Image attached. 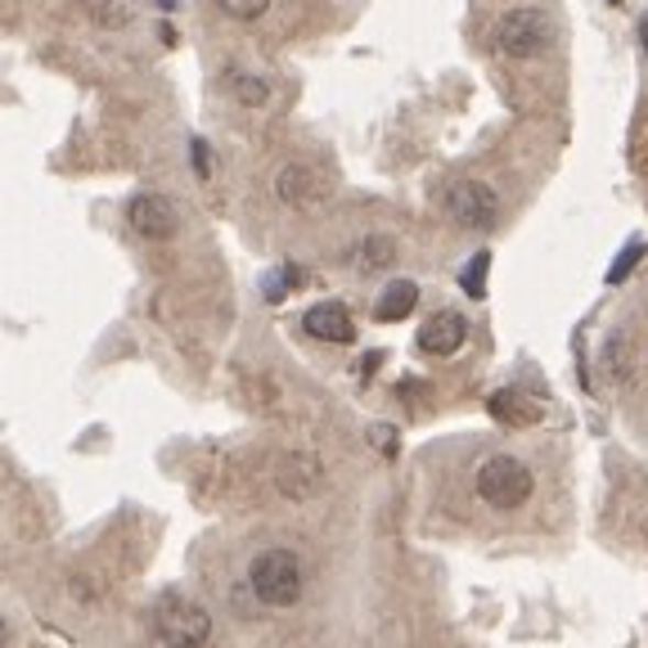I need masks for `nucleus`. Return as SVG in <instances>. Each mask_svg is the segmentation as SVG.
<instances>
[{
	"label": "nucleus",
	"mask_w": 648,
	"mask_h": 648,
	"mask_svg": "<svg viewBox=\"0 0 648 648\" xmlns=\"http://www.w3.org/2000/svg\"><path fill=\"white\" fill-rule=\"evenodd\" d=\"M248 585L266 608H293L303 600V559L293 550H262L248 563Z\"/></svg>",
	"instance_id": "nucleus-1"
},
{
	"label": "nucleus",
	"mask_w": 648,
	"mask_h": 648,
	"mask_svg": "<svg viewBox=\"0 0 648 648\" xmlns=\"http://www.w3.org/2000/svg\"><path fill=\"white\" fill-rule=\"evenodd\" d=\"M531 491H536V477L518 455H491L477 469V495L491 509H523L531 501Z\"/></svg>",
	"instance_id": "nucleus-2"
},
{
	"label": "nucleus",
	"mask_w": 648,
	"mask_h": 648,
	"mask_svg": "<svg viewBox=\"0 0 648 648\" xmlns=\"http://www.w3.org/2000/svg\"><path fill=\"white\" fill-rule=\"evenodd\" d=\"M550 41H554V23L536 6H518V10H505L495 19V45H501L509 59H536L550 50Z\"/></svg>",
	"instance_id": "nucleus-3"
},
{
	"label": "nucleus",
	"mask_w": 648,
	"mask_h": 648,
	"mask_svg": "<svg viewBox=\"0 0 648 648\" xmlns=\"http://www.w3.org/2000/svg\"><path fill=\"white\" fill-rule=\"evenodd\" d=\"M154 630L167 648H204L212 639V617L189 600H163L154 608Z\"/></svg>",
	"instance_id": "nucleus-4"
},
{
	"label": "nucleus",
	"mask_w": 648,
	"mask_h": 648,
	"mask_svg": "<svg viewBox=\"0 0 648 648\" xmlns=\"http://www.w3.org/2000/svg\"><path fill=\"white\" fill-rule=\"evenodd\" d=\"M446 217L464 230H491L495 217H501V204H495V189L482 185V180H455L446 189Z\"/></svg>",
	"instance_id": "nucleus-5"
},
{
	"label": "nucleus",
	"mask_w": 648,
	"mask_h": 648,
	"mask_svg": "<svg viewBox=\"0 0 648 648\" xmlns=\"http://www.w3.org/2000/svg\"><path fill=\"white\" fill-rule=\"evenodd\" d=\"M127 221L140 239H172L180 230V212L167 194H135L131 204H127Z\"/></svg>",
	"instance_id": "nucleus-6"
},
{
	"label": "nucleus",
	"mask_w": 648,
	"mask_h": 648,
	"mask_svg": "<svg viewBox=\"0 0 648 648\" xmlns=\"http://www.w3.org/2000/svg\"><path fill=\"white\" fill-rule=\"evenodd\" d=\"M275 194H279V204H288V208H316L320 198L329 194V180L307 163H288L275 176Z\"/></svg>",
	"instance_id": "nucleus-7"
},
{
	"label": "nucleus",
	"mask_w": 648,
	"mask_h": 648,
	"mask_svg": "<svg viewBox=\"0 0 648 648\" xmlns=\"http://www.w3.org/2000/svg\"><path fill=\"white\" fill-rule=\"evenodd\" d=\"M469 338V320L460 311H437L424 329H419V352L428 356H455Z\"/></svg>",
	"instance_id": "nucleus-8"
},
{
	"label": "nucleus",
	"mask_w": 648,
	"mask_h": 648,
	"mask_svg": "<svg viewBox=\"0 0 648 648\" xmlns=\"http://www.w3.org/2000/svg\"><path fill=\"white\" fill-rule=\"evenodd\" d=\"M303 329L320 342H352L356 338V320L342 303H316L307 316H303Z\"/></svg>",
	"instance_id": "nucleus-9"
},
{
	"label": "nucleus",
	"mask_w": 648,
	"mask_h": 648,
	"mask_svg": "<svg viewBox=\"0 0 648 648\" xmlns=\"http://www.w3.org/2000/svg\"><path fill=\"white\" fill-rule=\"evenodd\" d=\"M275 482L288 501H307V495H316V486H320V464L311 455H288V460H279Z\"/></svg>",
	"instance_id": "nucleus-10"
},
{
	"label": "nucleus",
	"mask_w": 648,
	"mask_h": 648,
	"mask_svg": "<svg viewBox=\"0 0 648 648\" xmlns=\"http://www.w3.org/2000/svg\"><path fill=\"white\" fill-rule=\"evenodd\" d=\"M415 307H419V284H415V279H392V284L378 293V303H374V320L396 325V320H406Z\"/></svg>",
	"instance_id": "nucleus-11"
},
{
	"label": "nucleus",
	"mask_w": 648,
	"mask_h": 648,
	"mask_svg": "<svg viewBox=\"0 0 648 648\" xmlns=\"http://www.w3.org/2000/svg\"><path fill=\"white\" fill-rule=\"evenodd\" d=\"M491 415L501 419V424H509V428H523V424H531L540 410L527 402V396H518L514 387H505V392H495V396H491Z\"/></svg>",
	"instance_id": "nucleus-12"
},
{
	"label": "nucleus",
	"mask_w": 648,
	"mask_h": 648,
	"mask_svg": "<svg viewBox=\"0 0 648 648\" xmlns=\"http://www.w3.org/2000/svg\"><path fill=\"white\" fill-rule=\"evenodd\" d=\"M392 262H396V243L387 234H374L356 248V266H365V271H378V266H392Z\"/></svg>",
	"instance_id": "nucleus-13"
},
{
	"label": "nucleus",
	"mask_w": 648,
	"mask_h": 648,
	"mask_svg": "<svg viewBox=\"0 0 648 648\" xmlns=\"http://www.w3.org/2000/svg\"><path fill=\"white\" fill-rule=\"evenodd\" d=\"M226 81H230V90L243 99V105H253V109H257V105H266V95H271L262 77H253V73H239V68H230V77H226Z\"/></svg>",
	"instance_id": "nucleus-14"
},
{
	"label": "nucleus",
	"mask_w": 648,
	"mask_h": 648,
	"mask_svg": "<svg viewBox=\"0 0 648 648\" xmlns=\"http://www.w3.org/2000/svg\"><path fill=\"white\" fill-rule=\"evenodd\" d=\"M486 266H491V253H473V262L460 271V284L469 297H486Z\"/></svg>",
	"instance_id": "nucleus-15"
},
{
	"label": "nucleus",
	"mask_w": 648,
	"mask_h": 648,
	"mask_svg": "<svg viewBox=\"0 0 648 648\" xmlns=\"http://www.w3.org/2000/svg\"><path fill=\"white\" fill-rule=\"evenodd\" d=\"M90 14L105 23V28H122L127 19H131V10H127V0H90Z\"/></svg>",
	"instance_id": "nucleus-16"
},
{
	"label": "nucleus",
	"mask_w": 648,
	"mask_h": 648,
	"mask_svg": "<svg viewBox=\"0 0 648 648\" xmlns=\"http://www.w3.org/2000/svg\"><path fill=\"white\" fill-rule=\"evenodd\" d=\"M639 262H644V243H639V239H630V243L622 248V257L613 262V271H608V284H622V279H626Z\"/></svg>",
	"instance_id": "nucleus-17"
},
{
	"label": "nucleus",
	"mask_w": 648,
	"mask_h": 648,
	"mask_svg": "<svg viewBox=\"0 0 648 648\" xmlns=\"http://www.w3.org/2000/svg\"><path fill=\"white\" fill-rule=\"evenodd\" d=\"M293 284H303V271H297V266H284V271L266 275V303H279V297H288Z\"/></svg>",
	"instance_id": "nucleus-18"
},
{
	"label": "nucleus",
	"mask_w": 648,
	"mask_h": 648,
	"mask_svg": "<svg viewBox=\"0 0 648 648\" xmlns=\"http://www.w3.org/2000/svg\"><path fill=\"white\" fill-rule=\"evenodd\" d=\"M221 10L230 19H262L271 10V0H221Z\"/></svg>",
	"instance_id": "nucleus-19"
},
{
	"label": "nucleus",
	"mask_w": 648,
	"mask_h": 648,
	"mask_svg": "<svg viewBox=\"0 0 648 648\" xmlns=\"http://www.w3.org/2000/svg\"><path fill=\"white\" fill-rule=\"evenodd\" d=\"M189 149H194V172H198V176H212V158H208V144H204V140H194Z\"/></svg>",
	"instance_id": "nucleus-20"
},
{
	"label": "nucleus",
	"mask_w": 648,
	"mask_h": 648,
	"mask_svg": "<svg viewBox=\"0 0 648 648\" xmlns=\"http://www.w3.org/2000/svg\"><path fill=\"white\" fill-rule=\"evenodd\" d=\"M639 45H644V55H648V14L639 19Z\"/></svg>",
	"instance_id": "nucleus-21"
},
{
	"label": "nucleus",
	"mask_w": 648,
	"mask_h": 648,
	"mask_svg": "<svg viewBox=\"0 0 648 648\" xmlns=\"http://www.w3.org/2000/svg\"><path fill=\"white\" fill-rule=\"evenodd\" d=\"M6 639H10V630H6V622H0V648H6Z\"/></svg>",
	"instance_id": "nucleus-22"
},
{
	"label": "nucleus",
	"mask_w": 648,
	"mask_h": 648,
	"mask_svg": "<svg viewBox=\"0 0 648 648\" xmlns=\"http://www.w3.org/2000/svg\"><path fill=\"white\" fill-rule=\"evenodd\" d=\"M163 10H176V0H163Z\"/></svg>",
	"instance_id": "nucleus-23"
}]
</instances>
